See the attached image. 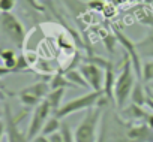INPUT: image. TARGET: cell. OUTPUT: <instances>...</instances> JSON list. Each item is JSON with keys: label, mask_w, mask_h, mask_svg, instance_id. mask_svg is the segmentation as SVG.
<instances>
[{"label": "cell", "mask_w": 153, "mask_h": 142, "mask_svg": "<svg viewBox=\"0 0 153 142\" xmlns=\"http://www.w3.org/2000/svg\"><path fill=\"white\" fill-rule=\"evenodd\" d=\"M146 124L153 130V112H150V114L147 115V118H146Z\"/></svg>", "instance_id": "cell-29"}, {"label": "cell", "mask_w": 153, "mask_h": 142, "mask_svg": "<svg viewBox=\"0 0 153 142\" xmlns=\"http://www.w3.org/2000/svg\"><path fill=\"white\" fill-rule=\"evenodd\" d=\"M50 87H51V90H56V88H66V87L74 88V85L66 79V77H65L63 72H57V74L50 79Z\"/></svg>", "instance_id": "cell-18"}, {"label": "cell", "mask_w": 153, "mask_h": 142, "mask_svg": "<svg viewBox=\"0 0 153 142\" xmlns=\"http://www.w3.org/2000/svg\"><path fill=\"white\" fill-rule=\"evenodd\" d=\"M3 114H5V108H2V106H0V118L3 117Z\"/></svg>", "instance_id": "cell-32"}, {"label": "cell", "mask_w": 153, "mask_h": 142, "mask_svg": "<svg viewBox=\"0 0 153 142\" xmlns=\"http://www.w3.org/2000/svg\"><path fill=\"white\" fill-rule=\"evenodd\" d=\"M102 106H95L86 111L84 118L74 130L75 142H98L99 126L102 120Z\"/></svg>", "instance_id": "cell-2"}, {"label": "cell", "mask_w": 153, "mask_h": 142, "mask_svg": "<svg viewBox=\"0 0 153 142\" xmlns=\"http://www.w3.org/2000/svg\"><path fill=\"white\" fill-rule=\"evenodd\" d=\"M125 133L129 142H153V130L147 124H131Z\"/></svg>", "instance_id": "cell-9"}, {"label": "cell", "mask_w": 153, "mask_h": 142, "mask_svg": "<svg viewBox=\"0 0 153 142\" xmlns=\"http://www.w3.org/2000/svg\"><path fill=\"white\" fill-rule=\"evenodd\" d=\"M30 142H50V139H48V136H45V135H38V136H35Z\"/></svg>", "instance_id": "cell-27"}, {"label": "cell", "mask_w": 153, "mask_h": 142, "mask_svg": "<svg viewBox=\"0 0 153 142\" xmlns=\"http://www.w3.org/2000/svg\"><path fill=\"white\" fill-rule=\"evenodd\" d=\"M135 46L141 58L153 60V27L147 32V35L141 40L135 42Z\"/></svg>", "instance_id": "cell-12"}, {"label": "cell", "mask_w": 153, "mask_h": 142, "mask_svg": "<svg viewBox=\"0 0 153 142\" xmlns=\"http://www.w3.org/2000/svg\"><path fill=\"white\" fill-rule=\"evenodd\" d=\"M60 133H62L63 142H75V135H74V130L71 129V126H69L68 123H62Z\"/></svg>", "instance_id": "cell-23"}, {"label": "cell", "mask_w": 153, "mask_h": 142, "mask_svg": "<svg viewBox=\"0 0 153 142\" xmlns=\"http://www.w3.org/2000/svg\"><path fill=\"white\" fill-rule=\"evenodd\" d=\"M30 67V63L26 57V54H20L17 55V63L12 69V74H18V72H24V70H27Z\"/></svg>", "instance_id": "cell-22"}, {"label": "cell", "mask_w": 153, "mask_h": 142, "mask_svg": "<svg viewBox=\"0 0 153 142\" xmlns=\"http://www.w3.org/2000/svg\"><path fill=\"white\" fill-rule=\"evenodd\" d=\"M0 51H2V49H0Z\"/></svg>", "instance_id": "cell-35"}, {"label": "cell", "mask_w": 153, "mask_h": 142, "mask_svg": "<svg viewBox=\"0 0 153 142\" xmlns=\"http://www.w3.org/2000/svg\"><path fill=\"white\" fill-rule=\"evenodd\" d=\"M104 43L107 45V48H108L110 52H114V46L119 42H117V38L114 35H107V38H104Z\"/></svg>", "instance_id": "cell-25"}, {"label": "cell", "mask_w": 153, "mask_h": 142, "mask_svg": "<svg viewBox=\"0 0 153 142\" xmlns=\"http://www.w3.org/2000/svg\"><path fill=\"white\" fill-rule=\"evenodd\" d=\"M65 77L66 79L74 85V87H80V88H90L87 81L84 79V77L81 75L80 70H76V69H72V70H65Z\"/></svg>", "instance_id": "cell-15"}, {"label": "cell", "mask_w": 153, "mask_h": 142, "mask_svg": "<svg viewBox=\"0 0 153 142\" xmlns=\"http://www.w3.org/2000/svg\"><path fill=\"white\" fill-rule=\"evenodd\" d=\"M18 99H20V102H21L23 106H26V108H33V109L42 102L39 97L32 96V94H27V93H23V91H18Z\"/></svg>", "instance_id": "cell-20"}, {"label": "cell", "mask_w": 153, "mask_h": 142, "mask_svg": "<svg viewBox=\"0 0 153 142\" xmlns=\"http://www.w3.org/2000/svg\"><path fill=\"white\" fill-rule=\"evenodd\" d=\"M63 96H65V88H56V90H51V91L48 93V96L45 97V100L50 103L53 112H56V111L62 106Z\"/></svg>", "instance_id": "cell-16"}, {"label": "cell", "mask_w": 153, "mask_h": 142, "mask_svg": "<svg viewBox=\"0 0 153 142\" xmlns=\"http://www.w3.org/2000/svg\"><path fill=\"white\" fill-rule=\"evenodd\" d=\"M149 88H150V90L153 91V82H152V84H149Z\"/></svg>", "instance_id": "cell-33"}, {"label": "cell", "mask_w": 153, "mask_h": 142, "mask_svg": "<svg viewBox=\"0 0 153 142\" xmlns=\"http://www.w3.org/2000/svg\"><path fill=\"white\" fill-rule=\"evenodd\" d=\"M137 79L138 78L134 72L131 58L125 55L122 67H120V74L116 78V85H114V103L119 108V111L125 108L128 100L131 99V93L137 84Z\"/></svg>", "instance_id": "cell-1"}, {"label": "cell", "mask_w": 153, "mask_h": 142, "mask_svg": "<svg viewBox=\"0 0 153 142\" xmlns=\"http://www.w3.org/2000/svg\"><path fill=\"white\" fill-rule=\"evenodd\" d=\"M141 82L144 84H152L153 82V60H147L143 64V78Z\"/></svg>", "instance_id": "cell-21"}, {"label": "cell", "mask_w": 153, "mask_h": 142, "mask_svg": "<svg viewBox=\"0 0 153 142\" xmlns=\"http://www.w3.org/2000/svg\"><path fill=\"white\" fill-rule=\"evenodd\" d=\"M17 0H0V12H11Z\"/></svg>", "instance_id": "cell-24"}, {"label": "cell", "mask_w": 153, "mask_h": 142, "mask_svg": "<svg viewBox=\"0 0 153 142\" xmlns=\"http://www.w3.org/2000/svg\"><path fill=\"white\" fill-rule=\"evenodd\" d=\"M116 74H114V64L110 63L105 69H104V94L107 99L114 102V85H116Z\"/></svg>", "instance_id": "cell-11"}, {"label": "cell", "mask_w": 153, "mask_h": 142, "mask_svg": "<svg viewBox=\"0 0 153 142\" xmlns=\"http://www.w3.org/2000/svg\"><path fill=\"white\" fill-rule=\"evenodd\" d=\"M50 142H63V138H62V133L57 132V133H53L51 136H48Z\"/></svg>", "instance_id": "cell-26"}, {"label": "cell", "mask_w": 153, "mask_h": 142, "mask_svg": "<svg viewBox=\"0 0 153 142\" xmlns=\"http://www.w3.org/2000/svg\"><path fill=\"white\" fill-rule=\"evenodd\" d=\"M147 99H149V96H147V87H144L141 81H137V84H135V87H134V90L131 93V99H129L131 103H135V105L144 108L146 103H147Z\"/></svg>", "instance_id": "cell-14"}, {"label": "cell", "mask_w": 153, "mask_h": 142, "mask_svg": "<svg viewBox=\"0 0 153 142\" xmlns=\"http://www.w3.org/2000/svg\"><path fill=\"white\" fill-rule=\"evenodd\" d=\"M89 6H95V3H89ZM96 6H98V8H102L104 3H102V2H101V3H96Z\"/></svg>", "instance_id": "cell-31"}, {"label": "cell", "mask_w": 153, "mask_h": 142, "mask_svg": "<svg viewBox=\"0 0 153 142\" xmlns=\"http://www.w3.org/2000/svg\"><path fill=\"white\" fill-rule=\"evenodd\" d=\"M6 133V126H5V121L0 120V142H2L3 139V135Z\"/></svg>", "instance_id": "cell-28"}, {"label": "cell", "mask_w": 153, "mask_h": 142, "mask_svg": "<svg viewBox=\"0 0 153 142\" xmlns=\"http://www.w3.org/2000/svg\"><path fill=\"white\" fill-rule=\"evenodd\" d=\"M80 72L87 81L89 87L93 91H102L104 88V70L92 63H84L80 64Z\"/></svg>", "instance_id": "cell-8"}, {"label": "cell", "mask_w": 153, "mask_h": 142, "mask_svg": "<svg viewBox=\"0 0 153 142\" xmlns=\"http://www.w3.org/2000/svg\"><path fill=\"white\" fill-rule=\"evenodd\" d=\"M2 97H3V96H2V90H0V99H2Z\"/></svg>", "instance_id": "cell-34"}, {"label": "cell", "mask_w": 153, "mask_h": 142, "mask_svg": "<svg viewBox=\"0 0 153 142\" xmlns=\"http://www.w3.org/2000/svg\"><path fill=\"white\" fill-rule=\"evenodd\" d=\"M113 33H114V36L117 38L119 45L126 51V55L131 58L134 72H135L138 81H141V78H143V64H141V57H140V54H138V51H137L135 42H132V40H131L122 30H119L116 26H113Z\"/></svg>", "instance_id": "cell-6"}, {"label": "cell", "mask_w": 153, "mask_h": 142, "mask_svg": "<svg viewBox=\"0 0 153 142\" xmlns=\"http://www.w3.org/2000/svg\"><path fill=\"white\" fill-rule=\"evenodd\" d=\"M104 97H105L104 91H93V90H92V91H89V93H86V94H83V96H80V97H75V99H72V100L63 103V105L54 112V115H56L59 120H63V118H66V117H69V115H72V114H75V112L87 111V109H90V108L98 106L99 102H101Z\"/></svg>", "instance_id": "cell-3"}, {"label": "cell", "mask_w": 153, "mask_h": 142, "mask_svg": "<svg viewBox=\"0 0 153 142\" xmlns=\"http://www.w3.org/2000/svg\"><path fill=\"white\" fill-rule=\"evenodd\" d=\"M147 112L144 111L143 106H138L135 103H129L125 108L120 109V117L126 121V123H134V121H141L147 118Z\"/></svg>", "instance_id": "cell-10"}, {"label": "cell", "mask_w": 153, "mask_h": 142, "mask_svg": "<svg viewBox=\"0 0 153 142\" xmlns=\"http://www.w3.org/2000/svg\"><path fill=\"white\" fill-rule=\"evenodd\" d=\"M0 27H2V32L5 33V36L17 48L24 46V42L27 38L26 29L15 15H12L11 12H2V15H0Z\"/></svg>", "instance_id": "cell-4"}, {"label": "cell", "mask_w": 153, "mask_h": 142, "mask_svg": "<svg viewBox=\"0 0 153 142\" xmlns=\"http://www.w3.org/2000/svg\"><path fill=\"white\" fill-rule=\"evenodd\" d=\"M146 106H149V109L153 112V100H152V99H147V103H146Z\"/></svg>", "instance_id": "cell-30"}, {"label": "cell", "mask_w": 153, "mask_h": 142, "mask_svg": "<svg viewBox=\"0 0 153 142\" xmlns=\"http://www.w3.org/2000/svg\"><path fill=\"white\" fill-rule=\"evenodd\" d=\"M20 91L27 93V94H32V96H36L41 100H44L48 96V93L51 91V87H50V82L39 81V82H35V84H32V85H29V87H26V88H23Z\"/></svg>", "instance_id": "cell-13"}, {"label": "cell", "mask_w": 153, "mask_h": 142, "mask_svg": "<svg viewBox=\"0 0 153 142\" xmlns=\"http://www.w3.org/2000/svg\"><path fill=\"white\" fill-rule=\"evenodd\" d=\"M0 58L3 61V66L12 72V69L17 63V55H15L14 49H2L0 51Z\"/></svg>", "instance_id": "cell-19"}, {"label": "cell", "mask_w": 153, "mask_h": 142, "mask_svg": "<svg viewBox=\"0 0 153 142\" xmlns=\"http://www.w3.org/2000/svg\"><path fill=\"white\" fill-rule=\"evenodd\" d=\"M5 108V114H3V118H5V126H6V136H8V142H30L27 135L23 133L18 127L20 121L23 120V117L26 114H20V115H14L12 111H11V106L8 103L3 105Z\"/></svg>", "instance_id": "cell-7"}, {"label": "cell", "mask_w": 153, "mask_h": 142, "mask_svg": "<svg viewBox=\"0 0 153 142\" xmlns=\"http://www.w3.org/2000/svg\"><path fill=\"white\" fill-rule=\"evenodd\" d=\"M60 127H62V121L56 115H53V117H50L47 120V123H45V126H44V129H42L41 133L45 135V136H51L53 133L60 132Z\"/></svg>", "instance_id": "cell-17"}, {"label": "cell", "mask_w": 153, "mask_h": 142, "mask_svg": "<svg viewBox=\"0 0 153 142\" xmlns=\"http://www.w3.org/2000/svg\"><path fill=\"white\" fill-rule=\"evenodd\" d=\"M51 112H53V109L45 99L33 109V114L30 117V123H29V127H27V132H26L29 141H32L35 136L41 135V132H42L47 120L50 118Z\"/></svg>", "instance_id": "cell-5"}]
</instances>
